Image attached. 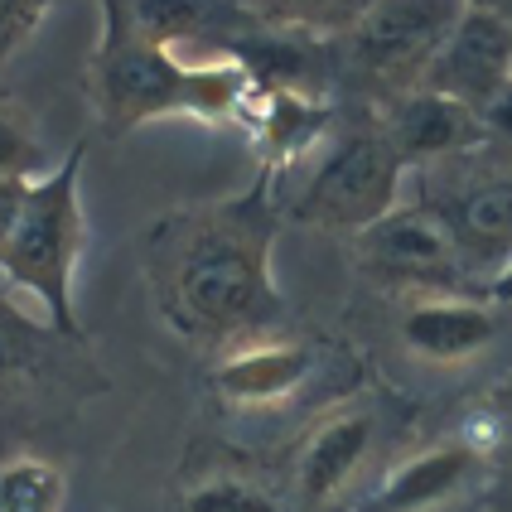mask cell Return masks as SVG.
<instances>
[{"instance_id": "6da1fadb", "label": "cell", "mask_w": 512, "mask_h": 512, "mask_svg": "<svg viewBox=\"0 0 512 512\" xmlns=\"http://www.w3.org/2000/svg\"><path fill=\"white\" fill-rule=\"evenodd\" d=\"M276 174L256 170L242 194L184 203L145 232V281L155 310L179 339L199 348H247L276 339L285 295L271 276L281 208Z\"/></svg>"}, {"instance_id": "7a4b0ae2", "label": "cell", "mask_w": 512, "mask_h": 512, "mask_svg": "<svg viewBox=\"0 0 512 512\" xmlns=\"http://www.w3.org/2000/svg\"><path fill=\"white\" fill-rule=\"evenodd\" d=\"M87 92L102 126L112 136H131L165 116L247 126L256 83L237 58H179L160 44H145L102 5V39L87 63Z\"/></svg>"}, {"instance_id": "3957f363", "label": "cell", "mask_w": 512, "mask_h": 512, "mask_svg": "<svg viewBox=\"0 0 512 512\" xmlns=\"http://www.w3.org/2000/svg\"><path fill=\"white\" fill-rule=\"evenodd\" d=\"M83 155V145H73L49 174L29 179L10 237L0 242V281L20 300H29L34 319H44L58 339L83 334L73 305V281L87 247Z\"/></svg>"}, {"instance_id": "277c9868", "label": "cell", "mask_w": 512, "mask_h": 512, "mask_svg": "<svg viewBox=\"0 0 512 512\" xmlns=\"http://www.w3.org/2000/svg\"><path fill=\"white\" fill-rule=\"evenodd\" d=\"M401 179H406V160L387 141V131H348L324 145L290 213L310 228L358 237L377 218L401 208Z\"/></svg>"}, {"instance_id": "5b68a950", "label": "cell", "mask_w": 512, "mask_h": 512, "mask_svg": "<svg viewBox=\"0 0 512 512\" xmlns=\"http://www.w3.org/2000/svg\"><path fill=\"white\" fill-rule=\"evenodd\" d=\"M358 261L382 285H401L416 295H464L469 266L445 213L426 203H401L387 218L358 232Z\"/></svg>"}, {"instance_id": "8992f818", "label": "cell", "mask_w": 512, "mask_h": 512, "mask_svg": "<svg viewBox=\"0 0 512 512\" xmlns=\"http://www.w3.org/2000/svg\"><path fill=\"white\" fill-rule=\"evenodd\" d=\"M469 0H372V10L358 20L353 54L372 78L397 83V92L426 78L430 58L450 39Z\"/></svg>"}, {"instance_id": "52a82bcc", "label": "cell", "mask_w": 512, "mask_h": 512, "mask_svg": "<svg viewBox=\"0 0 512 512\" xmlns=\"http://www.w3.org/2000/svg\"><path fill=\"white\" fill-rule=\"evenodd\" d=\"M512 83V20L498 10L469 5L450 29V39L440 44V54L430 58L426 78L416 87L445 92L464 107L484 112L488 102Z\"/></svg>"}, {"instance_id": "ba28073f", "label": "cell", "mask_w": 512, "mask_h": 512, "mask_svg": "<svg viewBox=\"0 0 512 512\" xmlns=\"http://www.w3.org/2000/svg\"><path fill=\"white\" fill-rule=\"evenodd\" d=\"M131 34L170 54L228 58V49L252 34L256 15L247 0H102Z\"/></svg>"}, {"instance_id": "9c48e42d", "label": "cell", "mask_w": 512, "mask_h": 512, "mask_svg": "<svg viewBox=\"0 0 512 512\" xmlns=\"http://www.w3.org/2000/svg\"><path fill=\"white\" fill-rule=\"evenodd\" d=\"M372 440H377V421L368 406H339L319 416L295 450V498L305 508L334 503L358 479L363 459L372 455Z\"/></svg>"}, {"instance_id": "30bf717a", "label": "cell", "mask_w": 512, "mask_h": 512, "mask_svg": "<svg viewBox=\"0 0 512 512\" xmlns=\"http://www.w3.org/2000/svg\"><path fill=\"white\" fill-rule=\"evenodd\" d=\"M319 368V353L295 339H261L247 348H232L213 363V392L237 411H261L290 401Z\"/></svg>"}, {"instance_id": "8fae6325", "label": "cell", "mask_w": 512, "mask_h": 512, "mask_svg": "<svg viewBox=\"0 0 512 512\" xmlns=\"http://www.w3.org/2000/svg\"><path fill=\"white\" fill-rule=\"evenodd\" d=\"M498 310L474 295H416L401 314V343L435 368L479 358L498 339Z\"/></svg>"}, {"instance_id": "7c38bea8", "label": "cell", "mask_w": 512, "mask_h": 512, "mask_svg": "<svg viewBox=\"0 0 512 512\" xmlns=\"http://www.w3.org/2000/svg\"><path fill=\"white\" fill-rule=\"evenodd\" d=\"M479 474H484V450L459 435V440H445V445H430L421 455L401 459L382 479V488L372 493L368 512H440Z\"/></svg>"}, {"instance_id": "4fadbf2b", "label": "cell", "mask_w": 512, "mask_h": 512, "mask_svg": "<svg viewBox=\"0 0 512 512\" xmlns=\"http://www.w3.org/2000/svg\"><path fill=\"white\" fill-rule=\"evenodd\" d=\"M387 141L397 145V155L411 160H435V155H455L469 145L484 141V121L474 107H464L445 92H430V87H406L392 102L387 116Z\"/></svg>"}, {"instance_id": "5bb4252c", "label": "cell", "mask_w": 512, "mask_h": 512, "mask_svg": "<svg viewBox=\"0 0 512 512\" xmlns=\"http://www.w3.org/2000/svg\"><path fill=\"white\" fill-rule=\"evenodd\" d=\"M329 102H319L314 92L300 87H256L252 107H247V131H252L256 160L266 174H281L300 155H310L314 145L329 136Z\"/></svg>"}, {"instance_id": "9a60e30c", "label": "cell", "mask_w": 512, "mask_h": 512, "mask_svg": "<svg viewBox=\"0 0 512 512\" xmlns=\"http://www.w3.org/2000/svg\"><path fill=\"white\" fill-rule=\"evenodd\" d=\"M445 223L455 232L469 276H484L493 285L512 266V174L464 189L445 208Z\"/></svg>"}, {"instance_id": "2e32d148", "label": "cell", "mask_w": 512, "mask_h": 512, "mask_svg": "<svg viewBox=\"0 0 512 512\" xmlns=\"http://www.w3.org/2000/svg\"><path fill=\"white\" fill-rule=\"evenodd\" d=\"M368 10L372 0H252V15L261 29L310 39V44L334 39V34H353Z\"/></svg>"}, {"instance_id": "e0dca14e", "label": "cell", "mask_w": 512, "mask_h": 512, "mask_svg": "<svg viewBox=\"0 0 512 512\" xmlns=\"http://www.w3.org/2000/svg\"><path fill=\"white\" fill-rule=\"evenodd\" d=\"M68 479L54 459L10 455L0 464V512H63Z\"/></svg>"}, {"instance_id": "ac0fdd59", "label": "cell", "mask_w": 512, "mask_h": 512, "mask_svg": "<svg viewBox=\"0 0 512 512\" xmlns=\"http://www.w3.org/2000/svg\"><path fill=\"white\" fill-rule=\"evenodd\" d=\"M54 339L49 324L29 319L15 300L0 295V382H15L44 363V343Z\"/></svg>"}, {"instance_id": "d6986e66", "label": "cell", "mask_w": 512, "mask_h": 512, "mask_svg": "<svg viewBox=\"0 0 512 512\" xmlns=\"http://www.w3.org/2000/svg\"><path fill=\"white\" fill-rule=\"evenodd\" d=\"M184 512H285L281 498H271L261 484L237 474H213L184 493Z\"/></svg>"}, {"instance_id": "ffe728a7", "label": "cell", "mask_w": 512, "mask_h": 512, "mask_svg": "<svg viewBox=\"0 0 512 512\" xmlns=\"http://www.w3.org/2000/svg\"><path fill=\"white\" fill-rule=\"evenodd\" d=\"M39 174H49L39 136L20 112L0 107V179H39Z\"/></svg>"}, {"instance_id": "44dd1931", "label": "cell", "mask_w": 512, "mask_h": 512, "mask_svg": "<svg viewBox=\"0 0 512 512\" xmlns=\"http://www.w3.org/2000/svg\"><path fill=\"white\" fill-rule=\"evenodd\" d=\"M54 0H0V63L25 44Z\"/></svg>"}, {"instance_id": "7402d4cb", "label": "cell", "mask_w": 512, "mask_h": 512, "mask_svg": "<svg viewBox=\"0 0 512 512\" xmlns=\"http://www.w3.org/2000/svg\"><path fill=\"white\" fill-rule=\"evenodd\" d=\"M479 121H484V136H498V141H512V83L488 102L484 112H479Z\"/></svg>"}, {"instance_id": "603a6c76", "label": "cell", "mask_w": 512, "mask_h": 512, "mask_svg": "<svg viewBox=\"0 0 512 512\" xmlns=\"http://www.w3.org/2000/svg\"><path fill=\"white\" fill-rule=\"evenodd\" d=\"M25 189L29 179H0V242L10 237V223H15V213L25 203Z\"/></svg>"}, {"instance_id": "cb8c5ba5", "label": "cell", "mask_w": 512, "mask_h": 512, "mask_svg": "<svg viewBox=\"0 0 512 512\" xmlns=\"http://www.w3.org/2000/svg\"><path fill=\"white\" fill-rule=\"evenodd\" d=\"M488 295H493L498 305H512V266H508V271H503V276H498L493 285H488Z\"/></svg>"}]
</instances>
